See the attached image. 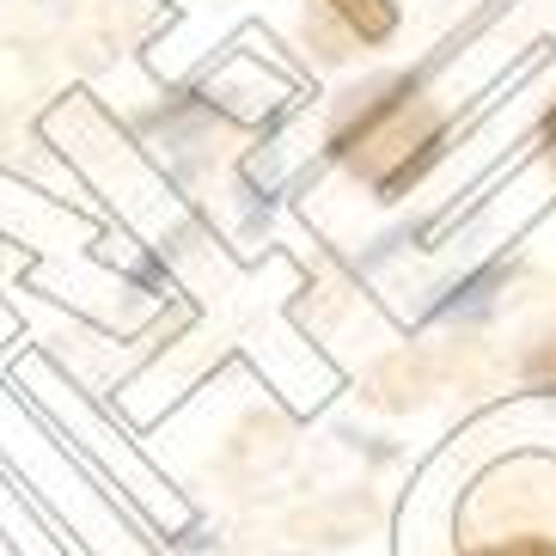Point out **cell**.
Wrapping results in <instances>:
<instances>
[{
  "label": "cell",
  "mask_w": 556,
  "mask_h": 556,
  "mask_svg": "<svg viewBox=\"0 0 556 556\" xmlns=\"http://www.w3.org/2000/svg\"><path fill=\"white\" fill-rule=\"evenodd\" d=\"M330 13L343 18V31L361 37V43H392L404 13H397V0H325Z\"/></svg>",
  "instance_id": "7a4b0ae2"
},
{
  "label": "cell",
  "mask_w": 556,
  "mask_h": 556,
  "mask_svg": "<svg viewBox=\"0 0 556 556\" xmlns=\"http://www.w3.org/2000/svg\"><path fill=\"white\" fill-rule=\"evenodd\" d=\"M397 556H556V392L483 409L428 458Z\"/></svg>",
  "instance_id": "6da1fadb"
}]
</instances>
